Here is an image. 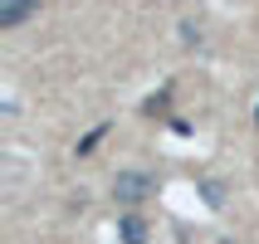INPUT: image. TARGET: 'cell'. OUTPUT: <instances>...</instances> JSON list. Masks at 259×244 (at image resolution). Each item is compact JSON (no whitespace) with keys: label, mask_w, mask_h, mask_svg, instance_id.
<instances>
[{"label":"cell","mask_w":259,"mask_h":244,"mask_svg":"<svg viewBox=\"0 0 259 244\" xmlns=\"http://www.w3.org/2000/svg\"><path fill=\"white\" fill-rule=\"evenodd\" d=\"M152 190H157V176L142 171V166H137V171H117V176H113V196H117V205H137V201H147Z\"/></svg>","instance_id":"cell-1"},{"label":"cell","mask_w":259,"mask_h":244,"mask_svg":"<svg viewBox=\"0 0 259 244\" xmlns=\"http://www.w3.org/2000/svg\"><path fill=\"white\" fill-rule=\"evenodd\" d=\"M34 10H39V0H0V29H20Z\"/></svg>","instance_id":"cell-2"},{"label":"cell","mask_w":259,"mask_h":244,"mask_svg":"<svg viewBox=\"0 0 259 244\" xmlns=\"http://www.w3.org/2000/svg\"><path fill=\"white\" fill-rule=\"evenodd\" d=\"M117 230H122V244H147V225H142L137 215H127Z\"/></svg>","instance_id":"cell-3"},{"label":"cell","mask_w":259,"mask_h":244,"mask_svg":"<svg viewBox=\"0 0 259 244\" xmlns=\"http://www.w3.org/2000/svg\"><path fill=\"white\" fill-rule=\"evenodd\" d=\"M103 137H108V122H103V127H93V132L83 137V142H78V157H88V152H93V147H98Z\"/></svg>","instance_id":"cell-4"},{"label":"cell","mask_w":259,"mask_h":244,"mask_svg":"<svg viewBox=\"0 0 259 244\" xmlns=\"http://www.w3.org/2000/svg\"><path fill=\"white\" fill-rule=\"evenodd\" d=\"M201 190H205V205H220V186H215V181H205Z\"/></svg>","instance_id":"cell-5"},{"label":"cell","mask_w":259,"mask_h":244,"mask_svg":"<svg viewBox=\"0 0 259 244\" xmlns=\"http://www.w3.org/2000/svg\"><path fill=\"white\" fill-rule=\"evenodd\" d=\"M254 117H259V113H254Z\"/></svg>","instance_id":"cell-6"}]
</instances>
